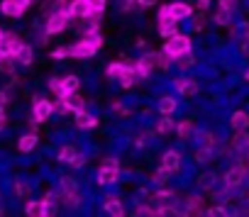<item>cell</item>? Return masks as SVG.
<instances>
[{
    "label": "cell",
    "instance_id": "obj_18",
    "mask_svg": "<svg viewBox=\"0 0 249 217\" xmlns=\"http://www.w3.org/2000/svg\"><path fill=\"white\" fill-rule=\"evenodd\" d=\"M37 144H39V137H37L35 132H27V134H22V137L18 139V149H20L22 154L35 151V149H37Z\"/></svg>",
    "mask_w": 249,
    "mask_h": 217
},
{
    "label": "cell",
    "instance_id": "obj_50",
    "mask_svg": "<svg viewBox=\"0 0 249 217\" xmlns=\"http://www.w3.org/2000/svg\"><path fill=\"white\" fill-rule=\"evenodd\" d=\"M8 127V115H5V110H3V105H0V132H3Z\"/></svg>",
    "mask_w": 249,
    "mask_h": 217
},
{
    "label": "cell",
    "instance_id": "obj_12",
    "mask_svg": "<svg viewBox=\"0 0 249 217\" xmlns=\"http://www.w3.org/2000/svg\"><path fill=\"white\" fill-rule=\"evenodd\" d=\"M117 181H120V168H107V166L98 168V185L107 188V185H115Z\"/></svg>",
    "mask_w": 249,
    "mask_h": 217
},
{
    "label": "cell",
    "instance_id": "obj_6",
    "mask_svg": "<svg viewBox=\"0 0 249 217\" xmlns=\"http://www.w3.org/2000/svg\"><path fill=\"white\" fill-rule=\"evenodd\" d=\"M98 51H100V49H98L90 39H86V37L69 47V56H71V59H93Z\"/></svg>",
    "mask_w": 249,
    "mask_h": 217
},
{
    "label": "cell",
    "instance_id": "obj_24",
    "mask_svg": "<svg viewBox=\"0 0 249 217\" xmlns=\"http://www.w3.org/2000/svg\"><path fill=\"white\" fill-rule=\"evenodd\" d=\"M186 207H188L186 215H203V207L205 205H203V198L200 195H188L186 198Z\"/></svg>",
    "mask_w": 249,
    "mask_h": 217
},
{
    "label": "cell",
    "instance_id": "obj_3",
    "mask_svg": "<svg viewBox=\"0 0 249 217\" xmlns=\"http://www.w3.org/2000/svg\"><path fill=\"white\" fill-rule=\"evenodd\" d=\"M157 27H159V34H161L164 39L178 32V20L169 13V8H166V5H161V8H159V13H157Z\"/></svg>",
    "mask_w": 249,
    "mask_h": 217
},
{
    "label": "cell",
    "instance_id": "obj_16",
    "mask_svg": "<svg viewBox=\"0 0 249 217\" xmlns=\"http://www.w3.org/2000/svg\"><path fill=\"white\" fill-rule=\"evenodd\" d=\"M157 110H159L161 115H174V113L178 110V100H176L174 95H161L159 102H157Z\"/></svg>",
    "mask_w": 249,
    "mask_h": 217
},
{
    "label": "cell",
    "instance_id": "obj_30",
    "mask_svg": "<svg viewBox=\"0 0 249 217\" xmlns=\"http://www.w3.org/2000/svg\"><path fill=\"white\" fill-rule=\"evenodd\" d=\"M59 188H61V193H71V190H78V183H76L73 176H61L59 178Z\"/></svg>",
    "mask_w": 249,
    "mask_h": 217
},
{
    "label": "cell",
    "instance_id": "obj_39",
    "mask_svg": "<svg viewBox=\"0 0 249 217\" xmlns=\"http://www.w3.org/2000/svg\"><path fill=\"white\" fill-rule=\"evenodd\" d=\"M49 56H52V59H56V61H61V59H66V56H69V47H56V49H52V51H49Z\"/></svg>",
    "mask_w": 249,
    "mask_h": 217
},
{
    "label": "cell",
    "instance_id": "obj_27",
    "mask_svg": "<svg viewBox=\"0 0 249 217\" xmlns=\"http://www.w3.org/2000/svg\"><path fill=\"white\" fill-rule=\"evenodd\" d=\"M174 130H176V134H178L181 139H188V137H193V130H196V127H193V120H181Z\"/></svg>",
    "mask_w": 249,
    "mask_h": 217
},
{
    "label": "cell",
    "instance_id": "obj_21",
    "mask_svg": "<svg viewBox=\"0 0 249 217\" xmlns=\"http://www.w3.org/2000/svg\"><path fill=\"white\" fill-rule=\"evenodd\" d=\"M42 212H44L47 217H52V215L59 212V198H56V193H47V195L42 198Z\"/></svg>",
    "mask_w": 249,
    "mask_h": 217
},
{
    "label": "cell",
    "instance_id": "obj_33",
    "mask_svg": "<svg viewBox=\"0 0 249 217\" xmlns=\"http://www.w3.org/2000/svg\"><path fill=\"white\" fill-rule=\"evenodd\" d=\"M135 215H142V217H154V215H157V205L140 202V205H135Z\"/></svg>",
    "mask_w": 249,
    "mask_h": 217
},
{
    "label": "cell",
    "instance_id": "obj_13",
    "mask_svg": "<svg viewBox=\"0 0 249 217\" xmlns=\"http://www.w3.org/2000/svg\"><path fill=\"white\" fill-rule=\"evenodd\" d=\"M161 168H166V171L176 173V171L181 168V154H178L176 149L164 151V156H161Z\"/></svg>",
    "mask_w": 249,
    "mask_h": 217
},
{
    "label": "cell",
    "instance_id": "obj_54",
    "mask_svg": "<svg viewBox=\"0 0 249 217\" xmlns=\"http://www.w3.org/2000/svg\"><path fill=\"white\" fill-rule=\"evenodd\" d=\"M208 8H210V0H198V10H203V13H205Z\"/></svg>",
    "mask_w": 249,
    "mask_h": 217
},
{
    "label": "cell",
    "instance_id": "obj_58",
    "mask_svg": "<svg viewBox=\"0 0 249 217\" xmlns=\"http://www.w3.org/2000/svg\"><path fill=\"white\" fill-rule=\"evenodd\" d=\"M0 215H3V202H0Z\"/></svg>",
    "mask_w": 249,
    "mask_h": 217
},
{
    "label": "cell",
    "instance_id": "obj_56",
    "mask_svg": "<svg viewBox=\"0 0 249 217\" xmlns=\"http://www.w3.org/2000/svg\"><path fill=\"white\" fill-rule=\"evenodd\" d=\"M3 37H5V30H3V27H0V42H3Z\"/></svg>",
    "mask_w": 249,
    "mask_h": 217
},
{
    "label": "cell",
    "instance_id": "obj_32",
    "mask_svg": "<svg viewBox=\"0 0 249 217\" xmlns=\"http://www.w3.org/2000/svg\"><path fill=\"white\" fill-rule=\"evenodd\" d=\"M25 215H30V217H42L44 212H42V200H30L27 205H25Z\"/></svg>",
    "mask_w": 249,
    "mask_h": 217
},
{
    "label": "cell",
    "instance_id": "obj_26",
    "mask_svg": "<svg viewBox=\"0 0 249 217\" xmlns=\"http://www.w3.org/2000/svg\"><path fill=\"white\" fill-rule=\"evenodd\" d=\"M78 88H81V78H78L76 73H69V76L61 78V90H64V93H69V90H78Z\"/></svg>",
    "mask_w": 249,
    "mask_h": 217
},
{
    "label": "cell",
    "instance_id": "obj_40",
    "mask_svg": "<svg viewBox=\"0 0 249 217\" xmlns=\"http://www.w3.org/2000/svg\"><path fill=\"white\" fill-rule=\"evenodd\" d=\"M210 156H213V149H205V147H200V149L196 151V161H200V164L210 161Z\"/></svg>",
    "mask_w": 249,
    "mask_h": 217
},
{
    "label": "cell",
    "instance_id": "obj_10",
    "mask_svg": "<svg viewBox=\"0 0 249 217\" xmlns=\"http://www.w3.org/2000/svg\"><path fill=\"white\" fill-rule=\"evenodd\" d=\"M59 100L66 102V107H69L71 113H76V110H86V100H83V95H81L78 90H69V93H64Z\"/></svg>",
    "mask_w": 249,
    "mask_h": 217
},
{
    "label": "cell",
    "instance_id": "obj_41",
    "mask_svg": "<svg viewBox=\"0 0 249 217\" xmlns=\"http://www.w3.org/2000/svg\"><path fill=\"white\" fill-rule=\"evenodd\" d=\"M13 193H15L18 198H22V195H27V193H30V188H27V183H22V181H15V185H13Z\"/></svg>",
    "mask_w": 249,
    "mask_h": 217
},
{
    "label": "cell",
    "instance_id": "obj_9",
    "mask_svg": "<svg viewBox=\"0 0 249 217\" xmlns=\"http://www.w3.org/2000/svg\"><path fill=\"white\" fill-rule=\"evenodd\" d=\"M244 176H247V168L239 164V166H234V168H230L227 173H225V188L227 190H232V188H239L242 185V181H244Z\"/></svg>",
    "mask_w": 249,
    "mask_h": 217
},
{
    "label": "cell",
    "instance_id": "obj_35",
    "mask_svg": "<svg viewBox=\"0 0 249 217\" xmlns=\"http://www.w3.org/2000/svg\"><path fill=\"white\" fill-rule=\"evenodd\" d=\"M176 64H178V68L181 71H186V68H191L193 64H196V59H193V51H188V54H181L178 59H174Z\"/></svg>",
    "mask_w": 249,
    "mask_h": 217
},
{
    "label": "cell",
    "instance_id": "obj_5",
    "mask_svg": "<svg viewBox=\"0 0 249 217\" xmlns=\"http://www.w3.org/2000/svg\"><path fill=\"white\" fill-rule=\"evenodd\" d=\"M154 68H157V51H147L140 59H135V73H137L140 81L149 78Z\"/></svg>",
    "mask_w": 249,
    "mask_h": 217
},
{
    "label": "cell",
    "instance_id": "obj_37",
    "mask_svg": "<svg viewBox=\"0 0 249 217\" xmlns=\"http://www.w3.org/2000/svg\"><path fill=\"white\" fill-rule=\"evenodd\" d=\"M169 176H171V171H166V168H159V171H154V173H152V181H154V183H159V185H166Z\"/></svg>",
    "mask_w": 249,
    "mask_h": 217
},
{
    "label": "cell",
    "instance_id": "obj_49",
    "mask_svg": "<svg viewBox=\"0 0 249 217\" xmlns=\"http://www.w3.org/2000/svg\"><path fill=\"white\" fill-rule=\"evenodd\" d=\"M220 10L232 13V10H234V0H220Z\"/></svg>",
    "mask_w": 249,
    "mask_h": 217
},
{
    "label": "cell",
    "instance_id": "obj_14",
    "mask_svg": "<svg viewBox=\"0 0 249 217\" xmlns=\"http://www.w3.org/2000/svg\"><path fill=\"white\" fill-rule=\"evenodd\" d=\"M127 68H135V61H112V64H107V78H112V81H120L122 78V73L127 71Z\"/></svg>",
    "mask_w": 249,
    "mask_h": 217
},
{
    "label": "cell",
    "instance_id": "obj_8",
    "mask_svg": "<svg viewBox=\"0 0 249 217\" xmlns=\"http://www.w3.org/2000/svg\"><path fill=\"white\" fill-rule=\"evenodd\" d=\"M149 200H152V205H157V207H174V205H176V193L169 190V188H161V190L152 193Z\"/></svg>",
    "mask_w": 249,
    "mask_h": 217
},
{
    "label": "cell",
    "instance_id": "obj_17",
    "mask_svg": "<svg viewBox=\"0 0 249 217\" xmlns=\"http://www.w3.org/2000/svg\"><path fill=\"white\" fill-rule=\"evenodd\" d=\"M166 8H169V13H171L176 20H188V17L193 15V8H191L188 3H181V0H178V3H169Z\"/></svg>",
    "mask_w": 249,
    "mask_h": 217
},
{
    "label": "cell",
    "instance_id": "obj_42",
    "mask_svg": "<svg viewBox=\"0 0 249 217\" xmlns=\"http://www.w3.org/2000/svg\"><path fill=\"white\" fill-rule=\"evenodd\" d=\"M215 22H217V25H230V22H232V17H230V13H227V10H220V13L215 15Z\"/></svg>",
    "mask_w": 249,
    "mask_h": 217
},
{
    "label": "cell",
    "instance_id": "obj_28",
    "mask_svg": "<svg viewBox=\"0 0 249 217\" xmlns=\"http://www.w3.org/2000/svg\"><path fill=\"white\" fill-rule=\"evenodd\" d=\"M135 83H140V78H137V73H135V68H127L122 73V78H120V85L127 90V88H132Z\"/></svg>",
    "mask_w": 249,
    "mask_h": 217
},
{
    "label": "cell",
    "instance_id": "obj_4",
    "mask_svg": "<svg viewBox=\"0 0 249 217\" xmlns=\"http://www.w3.org/2000/svg\"><path fill=\"white\" fill-rule=\"evenodd\" d=\"M52 115H54V102L47 100V98L35 95L32 98V120L35 122H47Z\"/></svg>",
    "mask_w": 249,
    "mask_h": 217
},
{
    "label": "cell",
    "instance_id": "obj_55",
    "mask_svg": "<svg viewBox=\"0 0 249 217\" xmlns=\"http://www.w3.org/2000/svg\"><path fill=\"white\" fill-rule=\"evenodd\" d=\"M18 3H20V5H22V8H25V10H27V8H30V5H32V3H37V0H18Z\"/></svg>",
    "mask_w": 249,
    "mask_h": 217
},
{
    "label": "cell",
    "instance_id": "obj_20",
    "mask_svg": "<svg viewBox=\"0 0 249 217\" xmlns=\"http://www.w3.org/2000/svg\"><path fill=\"white\" fill-rule=\"evenodd\" d=\"M174 88H176L181 95H196V93H198V83L191 81V78H176V81H174Z\"/></svg>",
    "mask_w": 249,
    "mask_h": 217
},
{
    "label": "cell",
    "instance_id": "obj_22",
    "mask_svg": "<svg viewBox=\"0 0 249 217\" xmlns=\"http://www.w3.org/2000/svg\"><path fill=\"white\" fill-rule=\"evenodd\" d=\"M230 125H232V130H234V132H239V130H249V113H244V110L232 113Z\"/></svg>",
    "mask_w": 249,
    "mask_h": 217
},
{
    "label": "cell",
    "instance_id": "obj_31",
    "mask_svg": "<svg viewBox=\"0 0 249 217\" xmlns=\"http://www.w3.org/2000/svg\"><path fill=\"white\" fill-rule=\"evenodd\" d=\"M15 59L13 56H5V59H0V73H5V76H15Z\"/></svg>",
    "mask_w": 249,
    "mask_h": 217
},
{
    "label": "cell",
    "instance_id": "obj_47",
    "mask_svg": "<svg viewBox=\"0 0 249 217\" xmlns=\"http://www.w3.org/2000/svg\"><path fill=\"white\" fill-rule=\"evenodd\" d=\"M54 113H56V115H69L71 110H69V107H66V102H64V100H59V102L54 105Z\"/></svg>",
    "mask_w": 249,
    "mask_h": 217
},
{
    "label": "cell",
    "instance_id": "obj_38",
    "mask_svg": "<svg viewBox=\"0 0 249 217\" xmlns=\"http://www.w3.org/2000/svg\"><path fill=\"white\" fill-rule=\"evenodd\" d=\"M198 139H200V147H205V149H213V147H215V137H213L210 132H200Z\"/></svg>",
    "mask_w": 249,
    "mask_h": 217
},
{
    "label": "cell",
    "instance_id": "obj_51",
    "mask_svg": "<svg viewBox=\"0 0 249 217\" xmlns=\"http://www.w3.org/2000/svg\"><path fill=\"white\" fill-rule=\"evenodd\" d=\"M147 139H149V134H144V132H142V134L135 139V147H140V149H142V147L147 144Z\"/></svg>",
    "mask_w": 249,
    "mask_h": 217
},
{
    "label": "cell",
    "instance_id": "obj_25",
    "mask_svg": "<svg viewBox=\"0 0 249 217\" xmlns=\"http://www.w3.org/2000/svg\"><path fill=\"white\" fill-rule=\"evenodd\" d=\"M76 154H81V149L78 147H73V144H66V147H61L59 149V154H56V161H61V164H69Z\"/></svg>",
    "mask_w": 249,
    "mask_h": 217
},
{
    "label": "cell",
    "instance_id": "obj_11",
    "mask_svg": "<svg viewBox=\"0 0 249 217\" xmlns=\"http://www.w3.org/2000/svg\"><path fill=\"white\" fill-rule=\"evenodd\" d=\"M103 212L105 215H115V217H122V215H127V210L122 207V200L117 195H107L103 200Z\"/></svg>",
    "mask_w": 249,
    "mask_h": 217
},
{
    "label": "cell",
    "instance_id": "obj_2",
    "mask_svg": "<svg viewBox=\"0 0 249 217\" xmlns=\"http://www.w3.org/2000/svg\"><path fill=\"white\" fill-rule=\"evenodd\" d=\"M191 37H186V34H171V37H166V44H164V51L171 56V59H178L181 54H188L191 51Z\"/></svg>",
    "mask_w": 249,
    "mask_h": 217
},
{
    "label": "cell",
    "instance_id": "obj_29",
    "mask_svg": "<svg viewBox=\"0 0 249 217\" xmlns=\"http://www.w3.org/2000/svg\"><path fill=\"white\" fill-rule=\"evenodd\" d=\"M174 127H176V125H174L171 115H164V117L157 122V132H159V134H169V132H174Z\"/></svg>",
    "mask_w": 249,
    "mask_h": 217
},
{
    "label": "cell",
    "instance_id": "obj_15",
    "mask_svg": "<svg viewBox=\"0 0 249 217\" xmlns=\"http://www.w3.org/2000/svg\"><path fill=\"white\" fill-rule=\"evenodd\" d=\"M0 13L5 17H22L25 8L18 3V0H0Z\"/></svg>",
    "mask_w": 249,
    "mask_h": 217
},
{
    "label": "cell",
    "instance_id": "obj_19",
    "mask_svg": "<svg viewBox=\"0 0 249 217\" xmlns=\"http://www.w3.org/2000/svg\"><path fill=\"white\" fill-rule=\"evenodd\" d=\"M15 61L18 64H22V66H30L32 61H35V49H32V44H20V49H18V54H15Z\"/></svg>",
    "mask_w": 249,
    "mask_h": 217
},
{
    "label": "cell",
    "instance_id": "obj_52",
    "mask_svg": "<svg viewBox=\"0 0 249 217\" xmlns=\"http://www.w3.org/2000/svg\"><path fill=\"white\" fill-rule=\"evenodd\" d=\"M239 49H242V54H247L249 56V34L242 39V44H239Z\"/></svg>",
    "mask_w": 249,
    "mask_h": 217
},
{
    "label": "cell",
    "instance_id": "obj_34",
    "mask_svg": "<svg viewBox=\"0 0 249 217\" xmlns=\"http://www.w3.org/2000/svg\"><path fill=\"white\" fill-rule=\"evenodd\" d=\"M47 85H49V93L56 95V100L64 95V90H61V78H59V76H52V78L47 81Z\"/></svg>",
    "mask_w": 249,
    "mask_h": 217
},
{
    "label": "cell",
    "instance_id": "obj_43",
    "mask_svg": "<svg viewBox=\"0 0 249 217\" xmlns=\"http://www.w3.org/2000/svg\"><path fill=\"white\" fill-rule=\"evenodd\" d=\"M69 164H71V168H83L86 166V154H76Z\"/></svg>",
    "mask_w": 249,
    "mask_h": 217
},
{
    "label": "cell",
    "instance_id": "obj_1",
    "mask_svg": "<svg viewBox=\"0 0 249 217\" xmlns=\"http://www.w3.org/2000/svg\"><path fill=\"white\" fill-rule=\"evenodd\" d=\"M69 25H71V17H69L66 10H52L47 15L44 32H47V37H56V34H64Z\"/></svg>",
    "mask_w": 249,
    "mask_h": 217
},
{
    "label": "cell",
    "instance_id": "obj_36",
    "mask_svg": "<svg viewBox=\"0 0 249 217\" xmlns=\"http://www.w3.org/2000/svg\"><path fill=\"white\" fill-rule=\"evenodd\" d=\"M215 185V173H203L200 178H198V188H203V190H210Z\"/></svg>",
    "mask_w": 249,
    "mask_h": 217
},
{
    "label": "cell",
    "instance_id": "obj_7",
    "mask_svg": "<svg viewBox=\"0 0 249 217\" xmlns=\"http://www.w3.org/2000/svg\"><path fill=\"white\" fill-rule=\"evenodd\" d=\"M73 125L76 130H95L98 127V117L88 110H76L73 113Z\"/></svg>",
    "mask_w": 249,
    "mask_h": 217
},
{
    "label": "cell",
    "instance_id": "obj_44",
    "mask_svg": "<svg viewBox=\"0 0 249 217\" xmlns=\"http://www.w3.org/2000/svg\"><path fill=\"white\" fill-rule=\"evenodd\" d=\"M112 113H117V115H130V110L124 107L120 100H112Z\"/></svg>",
    "mask_w": 249,
    "mask_h": 217
},
{
    "label": "cell",
    "instance_id": "obj_46",
    "mask_svg": "<svg viewBox=\"0 0 249 217\" xmlns=\"http://www.w3.org/2000/svg\"><path fill=\"white\" fill-rule=\"evenodd\" d=\"M100 166H107V168H120V161H117L115 156H105V159L100 161Z\"/></svg>",
    "mask_w": 249,
    "mask_h": 217
},
{
    "label": "cell",
    "instance_id": "obj_53",
    "mask_svg": "<svg viewBox=\"0 0 249 217\" xmlns=\"http://www.w3.org/2000/svg\"><path fill=\"white\" fill-rule=\"evenodd\" d=\"M137 5H140V8H154L157 0H137Z\"/></svg>",
    "mask_w": 249,
    "mask_h": 217
},
{
    "label": "cell",
    "instance_id": "obj_23",
    "mask_svg": "<svg viewBox=\"0 0 249 217\" xmlns=\"http://www.w3.org/2000/svg\"><path fill=\"white\" fill-rule=\"evenodd\" d=\"M61 200H64V205H66V207H71V210H78V207L83 205V195H81L78 190L61 193Z\"/></svg>",
    "mask_w": 249,
    "mask_h": 217
},
{
    "label": "cell",
    "instance_id": "obj_48",
    "mask_svg": "<svg viewBox=\"0 0 249 217\" xmlns=\"http://www.w3.org/2000/svg\"><path fill=\"white\" fill-rule=\"evenodd\" d=\"M88 3L95 13H105V0H88Z\"/></svg>",
    "mask_w": 249,
    "mask_h": 217
},
{
    "label": "cell",
    "instance_id": "obj_45",
    "mask_svg": "<svg viewBox=\"0 0 249 217\" xmlns=\"http://www.w3.org/2000/svg\"><path fill=\"white\" fill-rule=\"evenodd\" d=\"M135 5H137V0H122V3H120V10H122V13H132Z\"/></svg>",
    "mask_w": 249,
    "mask_h": 217
},
{
    "label": "cell",
    "instance_id": "obj_57",
    "mask_svg": "<svg viewBox=\"0 0 249 217\" xmlns=\"http://www.w3.org/2000/svg\"><path fill=\"white\" fill-rule=\"evenodd\" d=\"M244 81H249V68H247V71H244Z\"/></svg>",
    "mask_w": 249,
    "mask_h": 217
}]
</instances>
